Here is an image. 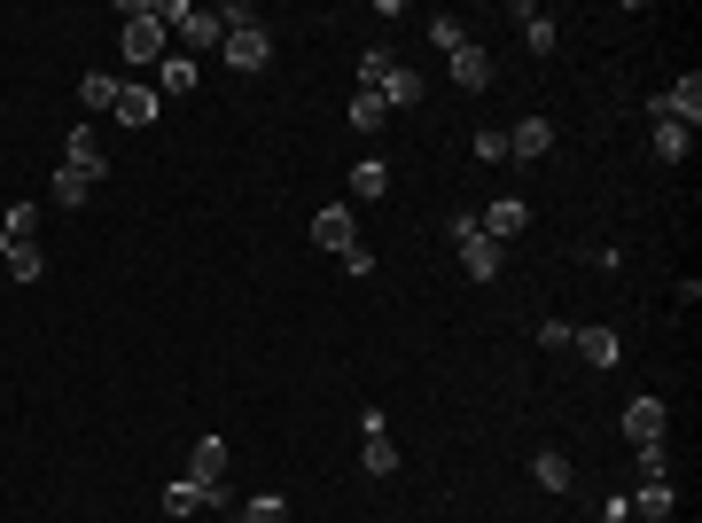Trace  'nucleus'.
Instances as JSON below:
<instances>
[{
  "mask_svg": "<svg viewBox=\"0 0 702 523\" xmlns=\"http://www.w3.org/2000/svg\"><path fill=\"white\" fill-rule=\"evenodd\" d=\"M118 40H125V63H164L172 55V32H164V0H125L118 9Z\"/></svg>",
  "mask_w": 702,
  "mask_h": 523,
  "instance_id": "obj_1",
  "label": "nucleus"
},
{
  "mask_svg": "<svg viewBox=\"0 0 702 523\" xmlns=\"http://www.w3.org/2000/svg\"><path fill=\"white\" fill-rule=\"evenodd\" d=\"M164 32L180 40V55H196V47H219V40H227L219 9H196V0H164Z\"/></svg>",
  "mask_w": 702,
  "mask_h": 523,
  "instance_id": "obj_2",
  "label": "nucleus"
},
{
  "mask_svg": "<svg viewBox=\"0 0 702 523\" xmlns=\"http://www.w3.org/2000/svg\"><path fill=\"white\" fill-rule=\"evenodd\" d=\"M219 55H227L242 78H257V70L274 63V32H266V24H234V32L219 40Z\"/></svg>",
  "mask_w": 702,
  "mask_h": 523,
  "instance_id": "obj_3",
  "label": "nucleus"
},
{
  "mask_svg": "<svg viewBox=\"0 0 702 523\" xmlns=\"http://www.w3.org/2000/svg\"><path fill=\"white\" fill-rule=\"evenodd\" d=\"M648 118H671V126H687V133H694V126H702V78L687 70V78H671V86H663V95H648Z\"/></svg>",
  "mask_w": 702,
  "mask_h": 523,
  "instance_id": "obj_4",
  "label": "nucleus"
},
{
  "mask_svg": "<svg viewBox=\"0 0 702 523\" xmlns=\"http://www.w3.org/2000/svg\"><path fill=\"white\" fill-rule=\"evenodd\" d=\"M312 250H328V258H351V250H360V211H351V204H328V211H312Z\"/></svg>",
  "mask_w": 702,
  "mask_h": 523,
  "instance_id": "obj_5",
  "label": "nucleus"
},
{
  "mask_svg": "<svg viewBox=\"0 0 702 523\" xmlns=\"http://www.w3.org/2000/svg\"><path fill=\"white\" fill-rule=\"evenodd\" d=\"M476 227L492 242H515L523 227H531V204H523V196H492V204H476Z\"/></svg>",
  "mask_w": 702,
  "mask_h": 523,
  "instance_id": "obj_6",
  "label": "nucleus"
},
{
  "mask_svg": "<svg viewBox=\"0 0 702 523\" xmlns=\"http://www.w3.org/2000/svg\"><path fill=\"white\" fill-rule=\"evenodd\" d=\"M446 70H453V86H461V95H484V86H492V55L469 40V47H453L446 55Z\"/></svg>",
  "mask_w": 702,
  "mask_h": 523,
  "instance_id": "obj_7",
  "label": "nucleus"
},
{
  "mask_svg": "<svg viewBox=\"0 0 702 523\" xmlns=\"http://www.w3.org/2000/svg\"><path fill=\"white\" fill-rule=\"evenodd\" d=\"M507 24H523V47H531V55H555V17L539 9V0H515Z\"/></svg>",
  "mask_w": 702,
  "mask_h": 523,
  "instance_id": "obj_8",
  "label": "nucleus"
},
{
  "mask_svg": "<svg viewBox=\"0 0 702 523\" xmlns=\"http://www.w3.org/2000/svg\"><path fill=\"white\" fill-rule=\"evenodd\" d=\"M63 164H70V172H86V181H102V172H110V149L95 141V126H78V133L63 141Z\"/></svg>",
  "mask_w": 702,
  "mask_h": 523,
  "instance_id": "obj_9",
  "label": "nucleus"
},
{
  "mask_svg": "<svg viewBox=\"0 0 702 523\" xmlns=\"http://www.w3.org/2000/svg\"><path fill=\"white\" fill-rule=\"evenodd\" d=\"M375 95H383V110H421V102H429V78L398 63V70H391V78L375 86Z\"/></svg>",
  "mask_w": 702,
  "mask_h": 523,
  "instance_id": "obj_10",
  "label": "nucleus"
},
{
  "mask_svg": "<svg viewBox=\"0 0 702 523\" xmlns=\"http://www.w3.org/2000/svg\"><path fill=\"white\" fill-rule=\"evenodd\" d=\"M547 149H555V126H547V118H523V126H507V156H515V164H539Z\"/></svg>",
  "mask_w": 702,
  "mask_h": 523,
  "instance_id": "obj_11",
  "label": "nucleus"
},
{
  "mask_svg": "<svg viewBox=\"0 0 702 523\" xmlns=\"http://www.w3.org/2000/svg\"><path fill=\"white\" fill-rule=\"evenodd\" d=\"M663 422H671L663 399H633V406H625V438H633V446H663Z\"/></svg>",
  "mask_w": 702,
  "mask_h": 523,
  "instance_id": "obj_12",
  "label": "nucleus"
},
{
  "mask_svg": "<svg viewBox=\"0 0 702 523\" xmlns=\"http://www.w3.org/2000/svg\"><path fill=\"white\" fill-rule=\"evenodd\" d=\"M570 344H578V360H585V368H617V360H625L617 328H570Z\"/></svg>",
  "mask_w": 702,
  "mask_h": 523,
  "instance_id": "obj_13",
  "label": "nucleus"
},
{
  "mask_svg": "<svg viewBox=\"0 0 702 523\" xmlns=\"http://www.w3.org/2000/svg\"><path fill=\"white\" fill-rule=\"evenodd\" d=\"M461 250V274L469 282H500V242L492 235H469V242H453Z\"/></svg>",
  "mask_w": 702,
  "mask_h": 523,
  "instance_id": "obj_14",
  "label": "nucleus"
},
{
  "mask_svg": "<svg viewBox=\"0 0 702 523\" xmlns=\"http://www.w3.org/2000/svg\"><path fill=\"white\" fill-rule=\"evenodd\" d=\"M118 95H125V78H118V70H86V78H78V102L95 110V118H110Z\"/></svg>",
  "mask_w": 702,
  "mask_h": 523,
  "instance_id": "obj_15",
  "label": "nucleus"
},
{
  "mask_svg": "<svg viewBox=\"0 0 702 523\" xmlns=\"http://www.w3.org/2000/svg\"><path fill=\"white\" fill-rule=\"evenodd\" d=\"M188 484H227V438H196V454H188Z\"/></svg>",
  "mask_w": 702,
  "mask_h": 523,
  "instance_id": "obj_16",
  "label": "nucleus"
},
{
  "mask_svg": "<svg viewBox=\"0 0 702 523\" xmlns=\"http://www.w3.org/2000/svg\"><path fill=\"white\" fill-rule=\"evenodd\" d=\"M648 149H656L663 164H687V149H694V133H687V126H671V118H648Z\"/></svg>",
  "mask_w": 702,
  "mask_h": 523,
  "instance_id": "obj_17",
  "label": "nucleus"
},
{
  "mask_svg": "<svg viewBox=\"0 0 702 523\" xmlns=\"http://www.w3.org/2000/svg\"><path fill=\"white\" fill-rule=\"evenodd\" d=\"M156 102H164L156 86H125V95H118V110H110V118H118V126H156Z\"/></svg>",
  "mask_w": 702,
  "mask_h": 523,
  "instance_id": "obj_18",
  "label": "nucleus"
},
{
  "mask_svg": "<svg viewBox=\"0 0 702 523\" xmlns=\"http://www.w3.org/2000/svg\"><path fill=\"white\" fill-rule=\"evenodd\" d=\"M351 196H360V204H383V196H391V164H383V156L351 164Z\"/></svg>",
  "mask_w": 702,
  "mask_h": 523,
  "instance_id": "obj_19",
  "label": "nucleus"
},
{
  "mask_svg": "<svg viewBox=\"0 0 702 523\" xmlns=\"http://www.w3.org/2000/svg\"><path fill=\"white\" fill-rule=\"evenodd\" d=\"M95 188H102V181H86V172L55 164V204H63V211H86V204H95Z\"/></svg>",
  "mask_w": 702,
  "mask_h": 523,
  "instance_id": "obj_20",
  "label": "nucleus"
},
{
  "mask_svg": "<svg viewBox=\"0 0 702 523\" xmlns=\"http://www.w3.org/2000/svg\"><path fill=\"white\" fill-rule=\"evenodd\" d=\"M0 274H9V282H24V290H32V282L47 274V258H40V242H17L9 258H0Z\"/></svg>",
  "mask_w": 702,
  "mask_h": 523,
  "instance_id": "obj_21",
  "label": "nucleus"
},
{
  "mask_svg": "<svg viewBox=\"0 0 702 523\" xmlns=\"http://www.w3.org/2000/svg\"><path fill=\"white\" fill-rule=\"evenodd\" d=\"M531 477H539V492H578V469L562 454H531Z\"/></svg>",
  "mask_w": 702,
  "mask_h": 523,
  "instance_id": "obj_22",
  "label": "nucleus"
},
{
  "mask_svg": "<svg viewBox=\"0 0 702 523\" xmlns=\"http://www.w3.org/2000/svg\"><path fill=\"white\" fill-rule=\"evenodd\" d=\"M679 500H671V484L663 477H640V492H633V515H648V523H663Z\"/></svg>",
  "mask_w": 702,
  "mask_h": 523,
  "instance_id": "obj_23",
  "label": "nucleus"
},
{
  "mask_svg": "<svg viewBox=\"0 0 702 523\" xmlns=\"http://www.w3.org/2000/svg\"><path fill=\"white\" fill-rule=\"evenodd\" d=\"M0 235H9V250L40 242V204H9V211H0Z\"/></svg>",
  "mask_w": 702,
  "mask_h": 523,
  "instance_id": "obj_24",
  "label": "nucleus"
},
{
  "mask_svg": "<svg viewBox=\"0 0 702 523\" xmlns=\"http://www.w3.org/2000/svg\"><path fill=\"white\" fill-rule=\"evenodd\" d=\"M196 86V55H164L156 63V95H188Z\"/></svg>",
  "mask_w": 702,
  "mask_h": 523,
  "instance_id": "obj_25",
  "label": "nucleus"
},
{
  "mask_svg": "<svg viewBox=\"0 0 702 523\" xmlns=\"http://www.w3.org/2000/svg\"><path fill=\"white\" fill-rule=\"evenodd\" d=\"M234 523H289V500H282V492H257V500L234 508Z\"/></svg>",
  "mask_w": 702,
  "mask_h": 523,
  "instance_id": "obj_26",
  "label": "nucleus"
},
{
  "mask_svg": "<svg viewBox=\"0 0 702 523\" xmlns=\"http://www.w3.org/2000/svg\"><path fill=\"white\" fill-rule=\"evenodd\" d=\"M391 70H398V55H391V47H383V40H375V47H368V55H360V95H375V86H383V78H391Z\"/></svg>",
  "mask_w": 702,
  "mask_h": 523,
  "instance_id": "obj_27",
  "label": "nucleus"
},
{
  "mask_svg": "<svg viewBox=\"0 0 702 523\" xmlns=\"http://www.w3.org/2000/svg\"><path fill=\"white\" fill-rule=\"evenodd\" d=\"M351 126H360V133H383V126H391L383 95H351Z\"/></svg>",
  "mask_w": 702,
  "mask_h": 523,
  "instance_id": "obj_28",
  "label": "nucleus"
},
{
  "mask_svg": "<svg viewBox=\"0 0 702 523\" xmlns=\"http://www.w3.org/2000/svg\"><path fill=\"white\" fill-rule=\"evenodd\" d=\"M360 469H368V477H398V446H391V438H368Z\"/></svg>",
  "mask_w": 702,
  "mask_h": 523,
  "instance_id": "obj_29",
  "label": "nucleus"
},
{
  "mask_svg": "<svg viewBox=\"0 0 702 523\" xmlns=\"http://www.w3.org/2000/svg\"><path fill=\"white\" fill-rule=\"evenodd\" d=\"M164 515L180 523V515H204V500H196V484L180 477V484H164Z\"/></svg>",
  "mask_w": 702,
  "mask_h": 523,
  "instance_id": "obj_30",
  "label": "nucleus"
},
{
  "mask_svg": "<svg viewBox=\"0 0 702 523\" xmlns=\"http://www.w3.org/2000/svg\"><path fill=\"white\" fill-rule=\"evenodd\" d=\"M429 40L453 55V47H469V24H461V17H429Z\"/></svg>",
  "mask_w": 702,
  "mask_h": 523,
  "instance_id": "obj_31",
  "label": "nucleus"
},
{
  "mask_svg": "<svg viewBox=\"0 0 702 523\" xmlns=\"http://www.w3.org/2000/svg\"><path fill=\"white\" fill-rule=\"evenodd\" d=\"M469 156H476V164H500V156H507V133H500V126H484V133L469 141Z\"/></svg>",
  "mask_w": 702,
  "mask_h": 523,
  "instance_id": "obj_32",
  "label": "nucleus"
},
{
  "mask_svg": "<svg viewBox=\"0 0 702 523\" xmlns=\"http://www.w3.org/2000/svg\"><path fill=\"white\" fill-rule=\"evenodd\" d=\"M633 454H640V477H663V469H671V454H663V446H633Z\"/></svg>",
  "mask_w": 702,
  "mask_h": 523,
  "instance_id": "obj_33",
  "label": "nucleus"
},
{
  "mask_svg": "<svg viewBox=\"0 0 702 523\" xmlns=\"http://www.w3.org/2000/svg\"><path fill=\"white\" fill-rule=\"evenodd\" d=\"M601 523H633V500H625V492H608V500H601Z\"/></svg>",
  "mask_w": 702,
  "mask_h": 523,
  "instance_id": "obj_34",
  "label": "nucleus"
}]
</instances>
